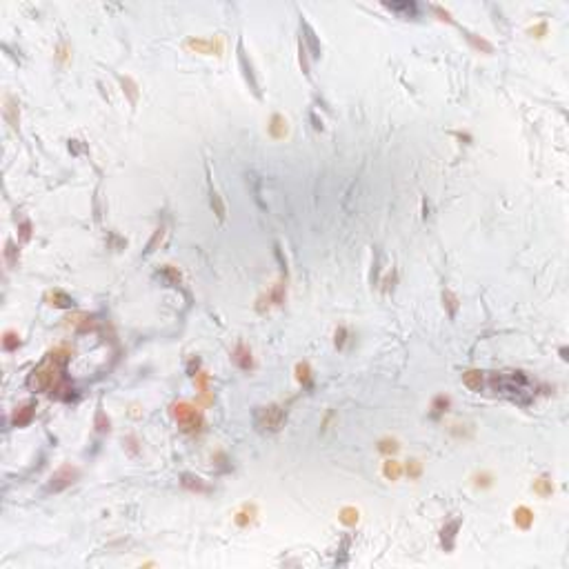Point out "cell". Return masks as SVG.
<instances>
[{"mask_svg":"<svg viewBox=\"0 0 569 569\" xmlns=\"http://www.w3.org/2000/svg\"><path fill=\"white\" fill-rule=\"evenodd\" d=\"M47 303L53 305V307H63V309L73 307V298H71V296H67L65 291H49Z\"/></svg>","mask_w":569,"mask_h":569,"instance_id":"obj_8","label":"cell"},{"mask_svg":"<svg viewBox=\"0 0 569 569\" xmlns=\"http://www.w3.org/2000/svg\"><path fill=\"white\" fill-rule=\"evenodd\" d=\"M176 418H178V423L183 425L185 429H191L193 425H198V414L189 405H178V407H176Z\"/></svg>","mask_w":569,"mask_h":569,"instance_id":"obj_6","label":"cell"},{"mask_svg":"<svg viewBox=\"0 0 569 569\" xmlns=\"http://www.w3.org/2000/svg\"><path fill=\"white\" fill-rule=\"evenodd\" d=\"M256 423H258V427L261 429H278L280 423H283V409L276 405L271 407H262L258 414H256Z\"/></svg>","mask_w":569,"mask_h":569,"instance_id":"obj_4","label":"cell"},{"mask_svg":"<svg viewBox=\"0 0 569 569\" xmlns=\"http://www.w3.org/2000/svg\"><path fill=\"white\" fill-rule=\"evenodd\" d=\"M209 203H212V209H213V213L218 216V220H225V205H222V198H220V193L213 189V185H209Z\"/></svg>","mask_w":569,"mask_h":569,"instance_id":"obj_9","label":"cell"},{"mask_svg":"<svg viewBox=\"0 0 569 569\" xmlns=\"http://www.w3.org/2000/svg\"><path fill=\"white\" fill-rule=\"evenodd\" d=\"M78 478V469L76 467H69V465H65V467H60L58 472L53 474L51 478H49V485H47V492H63V489H67L69 485H71L73 480Z\"/></svg>","mask_w":569,"mask_h":569,"instance_id":"obj_2","label":"cell"},{"mask_svg":"<svg viewBox=\"0 0 569 569\" xmlns=\"http://www.w3.org/2000/svg\"><path fill=\"white\" fill-rule=\"evenodd\" d=\"M236 360H238V365H240L242 369H249V365H251V354H249V349L240 345V347L236 349Z\"/></svg>","mask_w":569,"mask_h":569,"instance_id":"obj_16","label":"cell"},{"mask_svg":"<svg viewBox=\"0 0 569 569\" xmlns=\"http://www.w3.org/2000/svg\"><path fill=\"white\" fill-rule=\"evenodd\" d=\"M5 258H7V265H9V267L18 265V249H16L14 240H7V245H5Z\"/></svg>","mask_w":569,"mask_h":569,"instance_id":"obj_15","label":"cell"},{"mask_svg":"<svg viewBox=\"0 0 569 569\" xmlns=\"http://www.w3.org/2000/svg\"><path fill=\"white\" fill-rule=\"evenodd\" d=\"M300 31H303V40L307 43L311 56H314V58H320V43H318V38H316L314 29L309 27L307 20H300Z\"/></svg>","mask_w":569,"mask_h":569,"instance_id":"obj_5","label":"cell"},{"mask_svg":"<svg viewBox=\"0 0 569 569\" xmlns=\"http://www.w3.org/2000/svg\"><path fill=\"white\" fill-rule=\"evenodd\" d=\"M29 236H31V225L27 220L20 225V240H29Z\"/></svg>","mask_w":569,"mask_h":569,"instance_id":"obj_23","label":"cell"},{"mask_svg":"<svg viewBox=\"0 0 569 569\" xmlns=\"http://www.w3.org/2000/svg\"><path fill=\"white\" fill-rule=\"evenodd\" d=\"M18 343H20V340H18V336H16V333H11V332L7 333V336H5V340H2V345H5V349H9V352H11V349H16V347H18Z\"/></svg>","mask_w":569,"mask_h":569,"instance_id":"obj_20","label":"cell"},{"mask_svg":"<svg viewBox=\"0 0 569 569\" xmlns=\"http://www.w3.org/2000/svg\"><path fill=\"white\" fill-rule=\"evenodd\" d=\"M120 85H122V92H125L127 96H129V100H131V102L138 100V92H136V85L129 80V78H120Z\"/></svg>","mask_w":569,"mask_h":569,"instance_id":"obj_17","label":"cell"},{"mask_svg":"<svg viewBox=\"0 0 569 569\" xmlns=\"http://www.w3.org/2000/svg\"><path fill=\"white\" fill-rule=\"evenodd\" d=\"M463 382L469 387V389H474V391L480 389V385H482V374L480 372H467L463 376Z\"/></svg>","mask_w":569,"mask_h":569,"instance_id":"obj_14","label":"cell"},{"mask_svg":"<svg viewBox=\"0 0 569 569\" xmlns=\"http://www.w3.org/2000/svg\"><path fill=\"white\" fill-rule=\"evenodd\" d=\"M458 521H451L447 527L443 529V545L447 547V549H451L453 547V536H456V531H458Z\"/></svg>","mask_w":569,"mask_h":569,"instance_id":"obj_11","label":"cell"},{"mask_svg":"<svg viewBox=\"0 0 569 569\" xmlns=\"http://www.w3.org/2000/svg\"><path fill=\"white\" fill-rule=\"evenodd\" d=\"M67 358L69 356H65V354H60V352L49 354L47 360H45L38 369L31 372V376H29V387H31V389L43 391V389H49V387L56 385V380H58V376H60L58 372L67 365Z\"/></svg>","mask_w":569,"mask_h":569,"instance_id":"obj_1","label":"cell"},{"mask_svg":"<svg viewBox=\"0 0 569 569\" xmlns=\"http://www.w3.org/2000/svg\"><path fill=\"white\" fill-rule=\"evenodd\" d=\"M385 472H387V476H398V465H396V463H387Z\"/></svg>","mask_w":569,"mask_h":569,"instance_id":"obj_24","label":"cell"},{"mask_svg":"<svg viewBox=\"0 0 569 569\" xmlns=\"http://www.w3.org/2000/svg\"><path fill=\"white\" fill-rule=\"evenodd\" d=\"M443 300H445V305H447V309H449V316H456V309H458V298H456L451 291H445Z\"/></svg>","mask_w":569,"mask_h":569,"instance_id":"obj_18","label":"cell"},{"mask_svg":"<svg viewBox=\"0 0 569 569\" xmlns=\"http://www.w3.org/2000/svg\"><path fill=\"white\" fill-rule=\"evenodd\" d=\"M385 7L391 11H398V14H407V16L416 14V2H385Z\"/></svg>","mask_w":569,"mask_h":569,"instance_id":"obj_12","label":"cell"},{"mask_svg":"<svg viewBox=\"0 0 569 569\" xmlns=\"http://www.w3.org/2000/svg\"><path fill=\"white\" fill-rule=\"evenodd\" d=\"M96 427L100 431L109 429V418H105V414H102V411H98V414H96Z\"/></svg>","mask_w":569,"mask_h":569,"instance_id":"obj_21","label":"cell"},{"mask_svg":"<svg viewBox=\"0 0 569 569\" xmlns=\"http://www.w3.org/2000/svg\"><path fill=\"white\" fill-rule=\"evenodd\" d=\"M5 118L11 125V129L18 131V122H20V114H18V100L14 96H5Z\"/></svg>","mask_w":569,"mask_h":569,"instance_id":"obj_7","label":"cell"},{"mask_svg":"<svg viewBox=\"0 0 569 569\" xmlns=\"http://www.w3.org/2000/svg\"><path fill=\"white\" fill-rule=\"evenodd\" d=\"M465 36H467V40L474 45V47L482 49V51H494V47L487 43V40H482V38H474V34H469V31H465Z\"/></svg>","mask_w":569,"mask_h":569,"instance_id":"obj_19","label":"cell"},{"mask_svg":"<svg viewBox=\"0 0 569 569\" xmlns=\"http://www.w3.org/2000/svg\"><path fill=\"white\" fill-rule=\"evenodd\" d=\"M343 343H345V332H343V329H340V332H336V345H338V347H340V345H343Z\"/></svg>","mask_w":569,"mask_h":569,"instance_id":"obj_25","label":"cell"},{"mask_svg":"<svg viewBox=\"0 0 569 569\" xmlns=\"http://www.w3.org/2000/svg\"><path fill=\"white\" fill-rule=\"evenodd\" d=\"M183 485H185V487H189V489H196V492H207L203 478L191 476V474H185V476H183Z\"/></svg>","mask_w":569,"mask_h":569,"instance_id":"obj_13","label":"cell"},{"mask_svg":"<svg viewBox=\"0 0 569 569\" xmlns=\"http://www.w3.org/2000/svg\"><path fill=\"white\" fill-rule=\"evenodd\" d=\"M31 418H34V405H24V407H20V409H16V414H14V425L23 427V425H27Z\"/></svg>","mask_w":569,"mask_h":569,"instance_id":"obj_10","label":"cell"},{"mask_svg":"<svg viewBox=\"0 0 569 569\" xmlns=\"http://www.w3.org/2000/svg\"><path fill=\"white\" fill-rule=\"evenodd\" d=\"M163 234H165V229H158V232L154 234V238H151V242L147 245V254H151V251L156 249V245H158L160 240H163Z\"/></svg>","mask_w":569,"mask_h":569,"instance_id":"obj_22","label":"cell"},{"mask_svg":"<svg viewBox=\"0 0 569 569\" xmlns=\"http://www.w3.org/2000/svg\"><path fill=\"white\" fill-rule=\"evenodd\" d=\"M238 65H240L242 69V76H245L247 85H249V89L256 94V98H261V85H258V80H256V73H254V67H251V60L247 58V51L245 47H242V40H238Z\"/></svg>","mask_w":569,"mask_h":569,"instance_id":"obj_3","label":"cell"}]
</instances>
